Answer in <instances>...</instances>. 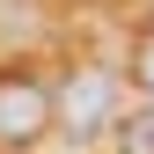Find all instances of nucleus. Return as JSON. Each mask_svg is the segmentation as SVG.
<instances>
[{
    "mask_svg": "<svg viewBox=\"0 0 154 154\" xmlns=\"http://www.w3.org/2000/svg\"><path fill=\"white\" fill-rule=\"evenodd\" d=\"M51 118H59L73 140H95V132L118 118V73H103V66L73 73V81H66V95L51 103Z\"/></svg>",
    "mask_w": 154,
    "mask_h": 154,
    "instance_id": "1",
    "label": "nucleus"
},
{
    "mask_svg": "<svg viewBox=\"0 0 154 154\" xmlns=\"http://www.w3.org/2000/svg\"><path fill=\"white\" fill-rule=\"evenodd\" d=\"M44 125H51V95L37 88L29 73H8V81H0V140H8V147H29Z\"/></svg>",
    "mask_w": 154,
    "mask_h": 154,
    "instance_id": "2",
    "label": "nucleus"
},
{
    "mask_svg": "<svg viewBox=\"0 0 154 154\" xmlns=\"http://www.w3.org/2000/svg\"><path fill=\"white\" fill-rule=\"evenodd\" d=\"M118 154H154V103L118 118Z\"/></svg>",
    "mask_w": 154,
    "mask_h": 154,
    "instance_id": "3",
    "label": "nucleus"
},
{
    "mask_svg": "<svg viewBox=\"0 0 154 154\" xmlns=\"http://www.w3.org/2000/svg\"><path fill=\"white\" fill-rule=\"evenodd\" d=\"M132 73H140V81L154 88V37H147V44H140V59H132Z\"/></svg>",
    "mask_w": 154,
    "mask_h": 154,
    "instance_id": "4",
    "label": "nucleus"
}]
</instances>
